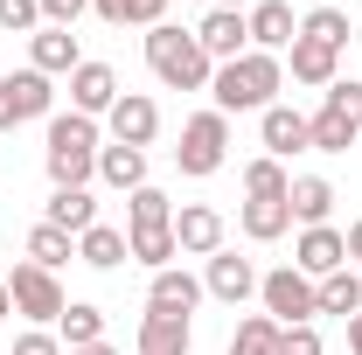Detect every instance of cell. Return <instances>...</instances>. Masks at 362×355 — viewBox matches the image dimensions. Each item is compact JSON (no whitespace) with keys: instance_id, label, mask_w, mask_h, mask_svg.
<instances>
[{"instance_id":"obj_1","label":"cell","mask_w":362,"mask_h":355,"mask_svg":"<svg viewBox=\"0 0 362 355\" xmlns=\"http://www.w3.org/2000/svg\"><path fill=\"white\" fill-rule=\"evenodd\" d=\"M279 91H286V56H265V49H244L237 63H216V77H209V98H216V112H265L279 105Z\"/></svg>"},{"instance_id":"obj_2","label":"cell","mask_w":362,"mask_h":355,"mask_svg":"<svg viewBox=\"0 0 362 355\" xmlns=\"http://www.w3.org/2000/svg\"><path fill=\"white\" fill-rule=\"evenodd\" d=\"M98 146H105L98 119L56 112V119H49V146H42L49 181H56V188H90V181H98Z\"/></svg>"},{"instance_id":"obj_3","label":"cell","mask_w":362,"mask_h":355,"mask_svg":"<svg viewBox=\"0 0 362 355\" xmlns=\"http://www.w3.org/2000/svg\"><path fill=\"white\" fill-rule=\"evenodd\" d=\"M146 70H153L168 91H209V77H216V63L202 56L195 28H181V21L146 28Z\"/></svg>"},{"instance_id":"obj_4","label":"cell","mask_w":362,"mask_h":355,"mask_svg":"<svg viewBox=\"0 0 362 355\" xmlns=\"http://www.w3.org/2000/svg\"><path fill=\"white\" fill-rule=\"evenodd\" d=\"M230 161V119L209 105V112H195L188 126H181V146H175V168L188 181H209L216 168Z\"/></svg>"},{"instance_id":"obj_5","label":"cell","mask_w":362,"mask_h":355,"mask_svg":"<svg viewBox=\"0 0 362 355\" xmlns=\"http://www.w3.org/2000/svg\"><path fill=\"white\" fill-rule=\"evenodd\" d=\"M35 119H56V84H49L42 70H7L0 77V133H14V126H35Z\"/></svg>"},{"instance_id":"obj_6","label":"cell","mask_w":362,"mask_h":355,"mask_svg":"<svg viewBox=\"0 0 362 355\" xmlns=\"http://www.w3.org/2000/svg\"><path fill=\"white\" fill-rule=\"evenodd\" d=\"M7 300H14V313H21V320H35V327H56V313L70 307L63 279H56V272H42V265H28V258L7 272Z\"/></svg>"},{"instance_id":"obj_7","label":"cell","mask_w":362,"mask_h":355,"mask_svg":"<svg viewBox=\"0 0 362 355\" xmlns=\"http://www.w3.org/2000/svg\"><path fill=\"white\" fill-rule=\"evenodd\" d=\"M258 300H265V313L279 320V327H307L320 313V300H314V279L300 265H272L265 279H258Z\"/></svg>"},{"instance_id":"obj_8","label":"cell","mask_w":362,"mask_h":355,"mask_svg":"<svg viewBox=\"0 0 362 355\" xmlns=\"http://www.w3.org/2000/svg\"><path fill=\"white\" fill-rule=\"evenodd\" d=\"M258 279L265 272L251 265V258H237V251H216V258H202V293L209 300H223V307H244V300H258Z\"/></svg>"},{"instance_id":"obj_9","label":"cell","mask_w":362,"mask_h":355,"mask_svg":"<svg viewBox=\"0 0 362 355\" xmlns=\"http://www.w3.org/2000/svg\"><path fill=\"white\" fill-rule=\"evenodd\" d=\"M105 133L119 139V146H153V133H160V105L146 98V91H119V105L105 112Z\"/></svg>"},{"instance_id":"obj_10","label":"cell","mask_w":362,"mask_h":355,"mask_svg":"<svg viewBox=\"0 0 362 355\" xmlns=\"http://www.w3.org/2000/svg\"><path fill=\"white\" fill-rule=\"evenodd\" d=\"M223 237H230L223 209H209V202H181V209H175V244H181V258H216V251H223Z\"/></svg>"},{"instance_id":"obj_11","label":"cell","mask_w":362,"mask_h":355,"mask_svg":"<svg viewBox=\"0 0 362 355\" xmlns=\"http://www.w3.org/2000/svg\"><path fill=\"white\" fill-rule=\"evenodd\" d=\"M258 139H265L272 161L314 153V126H307V112H293V105H265V112H258Z\"/></svg>"},{"instance_id":"obj_12","label":"cell","mask_w":362,"mask_h":355,"mask_svg":"<svg viewBox=\"0 0 362 355\" xmlns=\"http://www.w3.org/2000/svg\"><path fill=\"white\" fill-rule=\"evenodd\" d=\"M293 265H300V272L320 286L327 272L349 265V237H341L334 223H314V230H300V237H293Z\"/></svg>"},{"instance_id":"obj_13","label":"cell","mask_w":362,"mask_h":355,"mask_svg":"<svg viewBox=\"0 0 362 355\" xmlns=\"http://www.w3.org/2000/svg\"><path fill=\"white\" fill-rule=\"evenodd\" d=\"M112 105H119V70H112V63H98V56H84V63L70 70V112L105 119Z\"/></svg>"},{"instance_id":"obj_14","label":"cell","mask_w":362,"mask_h":355,"mask_svg":"<svg viewBox=\"0 0 362 355\" xmlns=\"http://www.w3.org/2000/svg\"><path fill=\"white\" fill-rule=\"evenodd\" d=\"M195 42H202L209 63H237V56L251 49V21H244V14H230V7H209V14L195 21Z\"/></svg>"},{"instance_id":"obj_15","label":"cell","mask_w":362,"mask_h":355,"mask_svg":"<svg viewBox=\"0 0 362 355\" xmlns=\"http://www.w3.org/2000/svg\"><path fill=\"white\" fill-rule=\"evenodd\" d=\"M286 70H293V84L327 91L334 77H341V49H327V42H307V35H293V49H286Z\"/></svg>"},{"instance_id":"obj_16","label":"cell","mask_w":362,"mask_h":355,"mask_svg":"<svg viewBox=\"0 0 362 355\" xmlns=\"http://www.w3.org/2000/svg\"><path fill=\"white\" fill-rule=\"evenodd\" d=\"M202 300H209V293H202V279H195V272H181V265L153 272V286H146V307H153V313H181V320L202 307Z\"/></svg>"},{"instance_id":"obj_17","label":"cell","mask_w":362,"mask_h":355,"mask_svg":"<svg viewBox=\"0 0 362 355\" xmlns=\"http://www.w3.org/2000/svg\"><path fill=\"white\" fill-rule=\"evenodd\" d=\"M77 63H84V49H77L70 28H49V21H42V28L28 35V70H42V77H70Z\"/></svg>"},{"instance_id":"obj_18","label":"cell","mask_w":362,"mask_h":355,"mask_svg":"<svg viewBox=\"0 0 362 355\" xmlns=\"http://www.w3.org/2000/svg\"><path fill=\"white\" fill-rule=\"evenodd\" d=\"M244 21H251V49H265V56H286L293 35H300V21H293V7H286V0H258Z\"/></svg>"},{"instance_id":"obj_19","label":"cell","mask_w":362,"mask_h":355,"mask_svg":"<svg viewBox=\"0 0 362 355\" xmlns=\"http://www.w3.org/2000/svg\"><path fill=\"white\" fill-rule=\"evenodd\" d=\"M237 230H244L251 244H279V237L293 230V209H286V195H244V209H237Z\"/></svg>"},{"instance_id":"obj_20","label":"cell","mask_w":362,"mask_h":355,"mask_svg":"<svg viewBox=\"0 0 362 355\" xmlns=\"http://www.w3.org/2000/svg\"><path fill=\"white\" fill-rule=\"evenodd\" d=\"M195 349V327L181 320V313H139V355H188Z\"/></svg>"},{"instance_id":"obj_21","label":"cell","mask_w":362,"mask_h":355,"mask_svg":"<svg viewBox=\"0 0 362 355\" xmlns=\"http://www.w3.org/2000/svg\"><path fill=\"white\" fill-rule=\"evenodd\" d=\"M286 209H293V223H300V230L327 223V216H334V181H327V175H293V188H286Z\"/></svg>"},{"instance_id":"obj_22","label":"cell","mask_w":362,"mask_h":355,"mask_svg":"<svg viewBox=\"0 0 362 355\" xmlns=\"http://www.w3.org/2000/svg\"><path fill=\"white\" fill-rule=\"evenodd\" d=\"M98 181L105 188H119V195H133V188H146V153L139 146H98Z\"/></svg>"},{"instance_id":"obj_23","label":"cell","mask_w":362,"mask_h":355,"mask_svg":"<svg viewBox=\"0 0 362 355\" xmlns=\"http://www.w3.org/2000/svg\"><path fill=\"white\" fill-rule=\"evenodd\" d=\"M42 223L70 230V237H84L90 223H98V195H90V188H56V195L42 202Z\"/></svg>"},{"instance_id":"obj_24","label":"cell","mask_w":362,"mask_h":355,"mask_svg":"<svg viewBox=\"0 0 362 355\" xmlns=\"http://www.w3.org/2000/svg\"><path fill=\"white\" fill-rule=\"evenodd\" d=\"M77 258H84L90 272H119L133 251H126V230H112V223H90L84 237H77Z\"/></svg>"},{"instance_id":"obj_25","label":"cell","mask_w":362,"mask_h":355,"mask_svg":"<svg viewBox=\"0 0 362 355\" xmlns=\"http://www.w3.org/2000/svg\"><path fill=\"white\" fill-rule=\"evenodd\" d=\"M56 342H63V349H90V342H105V307L70 300V307L56 313Z\"/></svg>"},{"instance_id":"obj_26","label":"cell","mask_w":362,"mask_h":355,"mask_svg":"<svg viewBox=\"0 0 362 355\" xmlns=\"http://www.w3.org/2000/svg\"><path fill=\"white\" fill-rule=\"evenodd\" d=\"M314 300H320V313H341V320H349V313H362V272H356V265L327 272V279L314 286Z\"/></svg>"},{"instance_id":"obj_27","label":"cell","mask_w":362,"mask_h":355,"mask_svg":"<svg viewBox=\"0 0 362 355\" xmlns=\"http://www.w3.org/2000/svg\"><path fill=\"white\" fill-rule=\"evenodd\" d=\"M70 258H77V237H70V230H56V223H35V230H28V265L63 272Z\"/></svg>"},{"instance_id":"obj_28","label":"cell","mask_w":362,"mask_h":355,"mask_svg":"<svg viewBox=\"0 0 362 355\" xmlns=\"http://www.w3.org/2000/svg\"><path fill=\"white\" fill-rule=\"evenodd\" d=\"M126 230H175V202L146 181V188H133L126 195Z\"/></svg>"},{"instance_id":"obj_29","label":"cell","mask_w":362,"mask_h":355,"mask_svg":"<svg viewBox=\"0 0 362 355\" xmlns=\"http://www.w3.org/2000/svg\"><path fill=\"white\" fill-rule=\"evenodd\" d=\"M98 7V21H112V28H160L168 21V0H90Z\"/></svg>"},{"instance_id":"obj_30","label":"cell","mask_w":362,"mask_h":355,"mask_svg":"<svg viewBox=\"0 0 362 355\" xmlns=\"http://www.w3.org/2000/svg\"><path fill=\"white\" fill-rule=\"evenodd\" d=\"M126 251H133V265H146V272H168L181 258L175 230H126Z\"/></svg>"},{"instance_id":"obj_31","label":"cell","mask_w":362,"mask_h":355,"mask_svg":"<svg viewBox=\"0 0 362 355\" xmlns=\"http://www.w3.org/2000/svg\"><path fill=\"white\" fill-rule=\"evenodd\" d=\"M223 355H279V320H272V313H244Z\"/></svg>"},{"instance_id":"obj_32","label":"cell","mask_w":362,"mask_h":355,"mask_svg":"<svg viewBox=\"0 0 362 355\" xmlns=\"http://www.w3.org/2000/svg\"><path fill=\"white\" fill-rule=\"evenodd\" d=\"M307 126H314V153H349V146H356V126H349V119H341V112H334V105H320L314 119H307Z\"/></svg>"},{"instance_id":"obj_33","label":"cell","mask_w":362,"mask_h":355,"mask_svg":"<svg viewBox=\"0 0 362 355\" xmlns=\"http://www.w3.org/2000/svg\"><path fill=\"white\" fill-rule=\"evenodd\" d=\"M300 35L327 42V49H349V14L341 7H314V14H300Z\"/></svg>"},{"instance_id":"obj_34","label":"cell","mask_w":362,"mask_h":355,"mask_svg":"<svg viewBox=\"0 0 362 355\" xmlns=\"http://www.w3.org/2000/svg\"><path fill=\"white\" fill-rule=\"evenodd\" d=\"M293 188V175H286V161H272V153H258L251 168H244V195H286Z\"/></svg>"},{"instance_id":"obj_35","label":"cell","mask_w":362,"mask_h":355,"mask_svg":"<svg viewBox=\"0 0 362 355\" xmlns=\"http://www.w3.org/2000/svg\"><path fill=\"white\" fill-rule=\"evenodd\" d=\"M320 105H334V112H341V119H349V126H356V133H362V84H356V77H334Z\"/></svg>"},{"instance_id":"obj_36","label":"cell","mask_w":362,"mask_h":355,"mask_svg":"<svg viewBox=\"0 0 362 355\" xmlns=\"http://www.w3.org/2000/svg\"><path fill=\"white\" fill-rule=\"evenodd\" d=\"M0 28H7V35H35V28H42V7H35V0H0Z\"/></svg>"},{"instance_id":"obj_37","label":"cell","mask_w":362,"mask_h":355,"mask_svg":"<svg viewBox=\"0 0 362 355\" xmlns=\"http://www.w3.org/2000/svg\"><path fill=\"white\" fill-rule=\"evenodd\" d=\"M279 355H327L320 349V327L307 320V327H279Z\"/></svg>"},{"instance_id":"obj_38","label":"cell","mask_w":362,"mask_h":355,"mask_svg":"<svg viewBox=\"0 0 362 355\" xmlns=\"http://www.w3.org/2000/svg\"><path fill=\"white\" fill-rule=\"evenodd\" d=\"M35 7H42V21H49V28H77L90 0H35Z\"/></svg>"},{"instance_id":"obj_39","label":"cell","mask_w":362,"mask_h":355,"mask_svg":"<svg viewBox=\"0 0 362 355\" xmlns=\"http://www.w3.org/2000/svg\"><path fill=\"white\" fill-rule=\"evenodd\" d=\"M14 355H70V349L56 342V327H28V334L14 342Z\"/></svg>"},{"instance_id":"obj_40","label":"cell","mask_w":362,"mask_h":355,"mask_svg":"<svg viewBox=\"0 0 362 355\" xmlns=\"http://www.w3.org/2000/svg\"><path fill=\"white\" fill-rule=\"evenodd\" d=\"M341 237H349V265H356V272H362V216H356V223H349V230H341Z\"/></svg>"},{"instance_id":"obj_41","label":"cell","mask_w":362,"mask_h":355,"mask_svg":"<svg viewBox=\"0 0 362 355\" xmlns=\"http://www.w3.org/2000/svg\"><path fill=\"white\" fill-rule=\"evenodd\" d=\"M349 355H362V313H349Z\"/></svg>"},{"instance_id":"obj_42","label":"cell","mask_w":362,"mask_h":355,"mask_svg":"<svg viewBox=\"0 0 362 355\" xmlns=\"http://www.w3.org/2000/svg\"><path fill=\"white\" fill-rule=\"evenodd\" d=\"M70 355H119L112 342H90V349H70Z\"/></svg>"},{"instance_id":"obj_43","label":"cell","mask_w":362,"mask_h":355,"mask_svg":"<svg viewBox=\"0 0 362 355\" xmlns=\"http://www.w3.org/2000/svg\"><path fill=\"white\" fill-rule=\"evenodd\" d=\"M216 7H230V14H251V7H258V0H216Z\"/></svg>"},{"instance_id":"obj_44","label":"cell","mask_w":362,"mask_h":355,"mask_svg":"<svg viewBox=\"0 0 362 355\" xmlns=\"http://www.w3.org/2000/svg\"><path fill=\"white\" fill-rule=\"evenodd\" d=\"M7 313H14V300H7V279H0V320H7Z\"/></svg>"},{"instance_id":"obj_45","label":"cell","mask_w":362,"mask_h":355,"mask_svg":"<svg viewBox=\"0 0 362 355\" xmlns=\"http://www.w3.org/2000/svg\"><path fill=\"white\" fill-rule=\"evenodd\" d=\"M168 7H175V0H168Z\"/></svg>"}]
</instances>
